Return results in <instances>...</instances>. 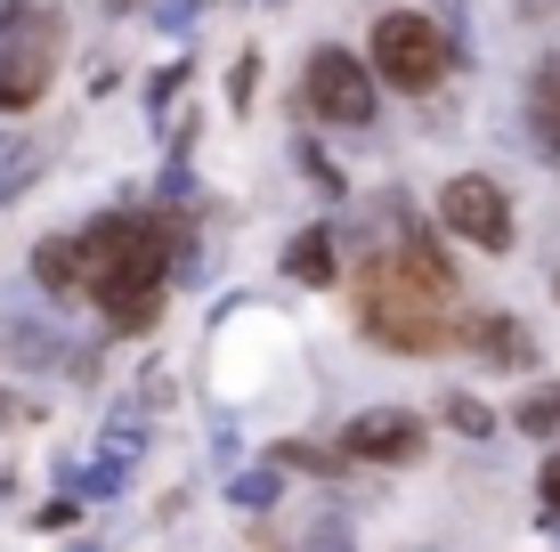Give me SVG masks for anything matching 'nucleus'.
Masks as SVG:
<instances>
[{
    "label": "nucleus",
    "mask_w": 560,
    "mask_h": 552,
    "mask_svg": "<svg viewBox=\"0 0 560 552\" xmlns=\"http://www.w3.org/2000/svg\"><path fill=\"white\" fill-rule=\"evenodd\" d=\"M552 293H560V277H552Z\"/></svg>",
    "instance_id": "nucleus-18"
},
{
    "label": "nucleus",
    "mask_w": 560,
    "mask_h": 552,
    "mask_svg": "<svg viewBox=\"0 0 560 552\" xmlns=\"http://www.w3.org/2000/svg\"><path fill=\"white\" fill-rule=\"evenodd\" d=\"M236 504H244V512H268V504H277V471H244V480H236Z\"/></svg>",
    "instance_id": "nucleus-14"
},
{
    "label": "nucleus",
    "mask_w": 560,
    "mask_h": 552,
    "mask_svg": "<svg viewBox=\"0 0 560 552\" xmlns=\"http://www.w3.org/2000/svg\"><path fill=\"white\" fill-rule=\"evenodd\" d=\"M179 252L163 220H90L82 227V293L106 301L114 333H147L163 309V269Z\"/></svg>",
    "instance_id": "nucleus-1"
},
{
    "label": "nucleus",
    "mask_w": 560,
    "mask_h": 552,
    "mask_svg": "<svg viewBox=\"0 0 560 552\" xmlns=\"http://www.w3.org/2000/svg\"><path fill=\"white\" fill-rule=\"evenodd\" d=\"M471 341H479L488 357H504V366H528V333H520L512 317H479V326H471Z\"/></svg>",
    "instance_id": "nucleus-10"
},
{
    "label": "nucleus",
    "mask_w": 560,
    "mask_h": 552,
    "mask_svg": "<svg viewBox=\"0 0 560 552\" xmlns=\"http://www.w3.org/2000/svg\"><path fill=\"white\" fill-rule=\"evenodd\" d=\"M341 447L365 455V463H415V455H422V423H415L407 407H365Z\"/></svg>",
    "instance_id": "nucleus-7"
},
{
    "label": "nucleus",
    "mask_w": 560,
    "mask_h": 552,
    "mask_svg": "<svg viewBox=\"0 0 560 552\" xmlns=\"http://www.w3.org/2000/svg\"><path fill=\"white\" fill-rule=\"evenodd\" d=\"M439 414H447V423L463 431V439H495V414L479 407V398H463V390H447V398H439Z\"/></svg>",
    "instance_id": "nucleus-12"
},
{
    "label": "nucleus",
    "mask_w": 560,
    "mask_h": 552,
    "mask_svg": "<svg viewBox=\"0 0 560 552\" xmlns=\"http://www.w3.org/2000/svg\"><path fill=\"white\" fill-rule=\"evenodd\" d=\"M528 122H536V146L560 155V57L536 66V82H528Z\"/></svg>",
    "instance_id": "nucleus-8"
},
{
    "label": "nucleus",
    "mask_w": 560,
    "mask_h": 552,
    "mask_svg": "<svg viewBox=\"0 0 560 552\" xmlns=\"http://www.w3.org/2000/svg\"><path fill=\"white\" fill-rule=\"evenodd\" d=\"M365 333L390 350H439L455 341V269L422 236H407L374 277H365Z\"/></svg>",
    "instance_id": "nucleus-2"
},
{
    "label": "nucleus",
    "mask_w": 560,
    "mask_h": 552,
    "mask_svg": "<svg viewBox=\"0 0 560 552\" xmlns=\"http://www.w3.org/2000/svg\"><path fill=\"white\" fill-rule=\"evenodd\" d=\"M439 220H447V236L488 244V252H504V244H512V203H504V187L479 179V171H463V179L439 187Z\"/></svg>",
    "instance_id": "nucleus-6"
},
{
    "label": "nucleus",
    "mask_w": 560,
    "mask_h": 552,
    "mask_svg": "<svg viewBox=\"0 0 560 552\" xmlns=\"http://www.w3.org/2000/svg\"><path fill=\"white\" fill-rule=\"evenodd\" d=\"M0 496H9V471H0Z\"/></svg>",
    "instance_id": "nucleus-16"
},
{
    "label": "nucleus",
    "mask_w": 560,
    "mask_h": 552,
    "mask_svg": "<svg viewBox=\"0 0 560 552\" xmlns=\"http://www.w3.org/2000/svg\"><path fill=\"white\" fill-rule=\"evenodd\" d=\"M33 277L49 284V293H82V236H57L33 252Z\"/></svg>",
    "instance_id": "nucleus-9"
},
{
    "label": "nucleus",
    "mask_w": 560,
    "mask_h": 552,
    "mask_svg": "<svg viewBox=\"0 0 560 552\" xmlns=\"http://www.w3.org/2000/svg\"><path fill=\"white\" fill-rule=\"evenodd\" d=\"M57 42H66V25L42 9L16 16V42H0V106H33L49 90V66H57Z\"/></svg>",
    "instance_id": "nucleus-4"
},
{
    "label": "nucleus",
    "mask_w": 560,
    "mask_h": 552,
    "mask_svg": "<svg viewBox=\"0 0 560 552\" xmlns=\"http://www.w3.org/2000/svg\"><path fill=\"white\" fill-rule=\"evenodd\" d=\"M82 552H98V544H82Z\"/></svg>",
    "instance_id": "nucleus-17"
},
{
    "label": "nucleus",
    "mask_w": 560,
    "mask_h": 552,
    "mask_svg": "<svg viewBox=\"0 0 560 552\" xmlns=\"http://www.w3.org/2000/svg\"><path fill=\"white\" fill-rule=\"evenodd\" d=\"M284 269H293L301 284H325V277H334V244H325V227H308L293 252H284Z\"/></svg>",
    "instance_id": "nucleus-11"
},
{
    "label": "nucleus",
    "mask_w": 560,
    "mask_h": 552,
    "mask_svg": "<svg viewBox=\"0 0 560 552\" xmlns=\"http://www.w3.org/2000/svg\"><path fill=\"white\" fill-rule=\"evenodd\" d=\"M512 423H520V431H536V439H560V390H528Z\"/></svg>",
    "instance_id": "nucleus-13"
},
{
    "label": "nucleus",
    "mask_w": 560,
    "mask_h": 552,
    "mask_svg": "<svg viewBox=\"0 0 560 552\" xmlns=\"http://www.w3.org/2000/svg\"><path fill=\"white\" fill-rule=\"evenodd\" d=\"M536 488H545V504L560 512V455H552V463H545V480H536Z\"/></svg>",
    "instance_id": "nucleus-15"
},
{
    "label": "nucleus",
    "mask_w": 560,
    "mask_h": 552,
    "mask_svg": "<svg viewBox=\"0 0 560 552\" xmlns=\"http://www.w3.org/2000/svg\"><path fill=\"white\" fill-rule=\"evenodd\" d=\"M374 73H382V82H398V90H431L439 73H447V42H439V25H431V16H415V9L374 16Z\"/></svg>",
    "instance_id": "nucleus-3"
},
{
    "label": "nucleus",
    "mask_w": 560,
    "mask_h": 552,
    "mask_svg": "<svg viewBox=\"0 0 560 552\" xmlns=\"http://www.w3.org/2000/svg\"><path fill=\"white\" fill-rule=\"evenodd\" d=\"M301 106L325 114V122H365V114H374V73H365L350 49H317L308 73H301Z\"/></svg>",
    "instance_id": "nucleus-5"
}]
</instances>
